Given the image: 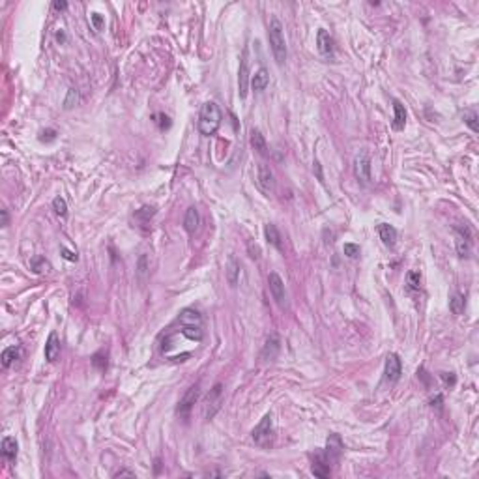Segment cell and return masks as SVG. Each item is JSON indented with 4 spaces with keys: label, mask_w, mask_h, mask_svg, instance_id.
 <instances>
[{
    "label": "cell",
    "mask_w": 479,
    "mask_h": 479,
    "mask_svg": "<svg viewBox=\"0 0 479 479\" xmlns=\"http://www.w3.org/2000/svg\"><path fill=\"white\" fill-rule=\"evenodd\" d=\"M264 236H266V242L270 243V245H273L275 249H283V243H281V234H279L277 227L273 225V223H268V225H264Z\"/></svg>",
    "instance_id": "cell-19"
},
{
    "label": "cell",
    "mask_w": 479,
    "mask_h": 479,
    "mask_svg": "<svg viewBox=\"0 0 479 479\" xmlns=\"http://www.w3.org/2000/svg\"><path fill=\"white\" fill-rule=\"evenodd\" d=\"M343 251H345V255H347L348 259H356L359 255V245H356V243H345Z\"/></svg>",
    "instance_id": "cell-34"
},
{
    "label": "cell",
    "mask_w": 479,
    "mask_h": 479,
    "mask_svg": "<svg viewBox=\"0 0 479 479\" xmlns=\"http://www.w3.org/2000/svg\"><path fill=\"white\" fill-rule=\"evenodd\" d=\"M154 214H156V210L152 208V206H145V208H140L135 212V219L139 221L140 225H148L150 219L154 217Z\"/></svg>",
    "instance_id": "cell-26"
},
{
    "label": "cell",
    "mask_w": 479,
    "mask_h": 479,
    "mask_svg": "<svg viewBox=\"0 0 479 479\" xmlns=\"http://www.w3.org/2000/svg\"><path fill=\"white\" fill-rule=\"evenodd\" d=\"M442 378H444V382H445V384H449V386H453V384H455V376H453V375L447 376V373H444V375H442Z\"/></svg>",
    "instance_id": "cell-41"
},
{
    "label": "cell",
    "mask_w": 479,
    "mask_h": 479,
    "mask_svg": "<svg viewBox=\"0 0 479 479\" xmlns=\"http://www.w3.org/2000/svg\"><path fill=\"white\" fill-rule=\"evenodd\" d=\"M19 358V348L17 347H8L4 352H2V356H0V359H2V367H10V365L15 361V359Z\"/></svg>",
    "instance_id": "cell-25"
},
{
    "label": "cell",
    "mask_w": 479,
    "mask_h": 479,
    "mask_svg": "<svg viewBox=\"0 0 479 479\" xmlns=\"http://www.w3.org/2000/svg\"><path fill=\"white\" fill-rule=\"evenodd\" d=\"M279 350H281V339H279L277 333H271L268 339H266L264 347H262V352H260V359L262 361H273L277 358Z\"/></svg>",
    "instance_id": "cell-12"
},
{
    "label": "cell",
    "mask_w": 479,
    "mask_h": 479,
    "mask_svg": "<svg viewBox=\"0 0 479 479\" xmlns=\"http://www.w3.org/2000/svg\"><path fill=\"white\" fill-rule=\"evenodd\" d=\"M268 287H270L271 298L275 300V303L279 307H285V303H287V289H285V281L281 279V275L275 273V271H271L270 275H268Z\"/></svg>",
    "instance_id": "cell-8"
},
{
    "label": "cell",
    "mask_w": 479,
    "mask_h": 479,
    "mask_svg": "<svg viewBox=\"0 0 479 479\" xmlns=\"http://www.w3.org/2000/svg\"><path fill=\"white\" fill-rule=\"evenodd\" d=\"M247 249H249V257H251V259L257 260L260 257V249H259V245H257V243L249 242L247 243Z\"/></svg>",
    "instance_id": "cell-36"
},
{
    "label": "cell",
    "mask_w": 479,
    "mask_h": 479,
    "mask_svg": "<svg viewBox=\"0 0 479 479\" xmlns=\"http://www.w3.org/2000/svg\"><path fill=\"white\" fill-rule=\"evenodd\" d=\"M257 184L264 193H273L275 189V178H273V173L271 168L266 165V163H260L259 165V174H257Z\"/></svg>",
    "instance_id": "cell-11"
},
{
    "label": "cell",
    "mask_w": 479,
    "mask_h": 479,
    "mask_svg": "<svg viewBox=\"0 0 479 479\" xmlns=\"http://www.w3.org/2000/svg\"><path fill=\"white\" fill-rule=\"evenodd\" d=\"M199 223H201L199 210H196L195 206H189L187 212H185V217H184V229L189 232V234H193V232L199 229Z\"/></svg>",
    "instance_id": "cell-18"
},
{
    "label": "cell",
    "mask_w": 479,
    "mask_h": 479,
    "mask_svg": "<svg viewBox=\"0 0 479 479\" xmlns=\"http://www.w3.org/2000/svg\"><path fill=\"white\" fill-rule=\"evenodd\" d=\"M393 112H395V116H393V127L395 129H403L404 124H406V109H404V105L401 103V101H393Z\"/></svg>",
    "instance_id": "cell-22"
},
{
    "label": "cell",
    "mask_w": 479,
    "mask_h": 479,
    "mask_svg": "<svg viewBox=\"0 0 479 479\" xmlns=\"http://www.w3.org/2000/svg\"><path fill=\"white\" fill-rule=\"evenodd\" d=\"M60 253H62L64 259L70 260V262H77V259H79V257H77V253H73V251H70V249H66V247L60 249Z\"/></svg>",
    "instance_id": "cell-37"
},
{
    "label": "cell",
    "mask_w": 479,
    "mask_h": 479,
    "mask_svg": "<svg viewBox=\"0 0 479 479\" xmlns=\"http://www.w3.org/2000/svg\"><path fill=\"white\" fill-rule=\"evenodd\" d=\"M449 309L453 315H461V313L464 311V296L453 294V298L449 300Z\"/></svg>",
    "instance_id": "cell-29"
},
{
    "label": "cell",
    "mask_w": 479,
    "mask_h": 479,
    "mask_svg": "<svg viewBox=\"0 0 479 479\" xmlns=\"http://www.w3.org/2000/svg\"><path fill=\"white\" fill-rule=\"evenodd\" d=\"M77 103H79V92H77V88H70L68 96L64 99V109H73Z\"/></svg>",
    "instance_id": "cell-32"
},
{
    "label": "cell",
    "mask_w": 479,
    "mask_h": 479,
    "mask_svg": "<svg viewBox=\"0 0 479 479\" xmlns=\"http://www.w3.org/2000/svg\"><path fill=\"white\" fill-rule=\"evenodd\" d=\"M406 285L410 290H419L421 289V273L417 270H410L406 273Z\"/></svg>",
    "instance_id": "cell-27"
},
{
    "label": "cell",
    "mask_w": 479,
    "mask_h": 479,
    "mask_svg": "<svg viewBox=\"0 0 479 479\" xmlns=\"http://www.w3.org/2000/svg\"><path fill=\"white\" fill-rule=\"evenodd\" d=\"M317 47H318V52H320L322 57H326V58H331V57H333V52H335V41H333V38L329 36L328 30H324V29L318 30V34H317Z\"/></svg>",
    "instance_id": "cell-13"
},
{
    "label": "cell",
    "mask_w": 479,
    "mask_h": 479,
    "mask_svg": "<svg viewBox=\"0 0 479 479\" xmlns=\"http://www.w3.org/2000/svg\"><path fill=\"white\" fill-rule=\"evenodd\" d=\"M251 436H253L255 444L260 445V447H268L271 444V440H273V419H271V414H266L260 419L259 425L253 429Z\"/></svg>",
    "instance_id": "cell-4"
},
{
    "label": "cell",
    "mask_w": 479,
    "mask_h": 479,
    "mask_svg": "<svg viewBox=\"0 0 479 479\" xmlns=\"http://www.w3.org/2000/svg\"><path fill=\"white\" fill-rule=\"evenodd\" d=\"M225 387H223V384H215L212 389H210V393L206 395V419H214L215 414L221 410V406H223V399H225Z\"/></svg>",
    "instance_id": "cell-5"
},
{
    "label": "cell",
    "mask_w": 479,
    "mask_h": 479,
    "mask_svg": "<svg viewBox=\"0 0 479 479\" xmlns=\"http://www.w3.org/2000/svg\"><path fill=\"white\" fill-rule=\"evenodd\" d=\"M268 38H270V47L273 52V58L279 66H283L287 62L289 51H287V40H285L283 32V23L279 21L275 15L270 17V24H268Z\"/></svg>",
    "instance_id": "cell-2"
},
{
    "label": "cell",
    "mask_w": 479,
    "mask_h": 479,
    "mask_svg": "<svg viewBox=\"0 0 479 479\" xmlns=\"http://www.w3.org/2000/svg\"><path fill=\"white\" fill-rule=\"evenodd\" d=\"M315 168H317V174H318V180L320 182H324V176H322V171H320V163L315 161Z\"/></svg>",
    "instance_id": "cell-42"
},
{
    "label": "cell",
    "mask_w": 479,
    "mask_h": 479,
    "mask_svg": "<svg viewBox=\"0 0 479 479\" xmlns=\"http://www.w3.org/2000/svg\"><path fill=\"white\" fill-rule=\"evenodd\" d=\"M354 174H356L358 182H361L363 185L373 180V176H371V156L367 150H361L358 156L354 157Z\"/></svg>",
    "instance_id": "cell-6"
},
{
    "label": "cell",
    "mask_w": 479,
    "mask_h": 479,
    "mask_svg": "<svg viewBox=\"0 0 479 479\" xmlns=\"http://www.w3.org/2000/svg\"><path fill=\"white\" fill-rule=\"evenodd\" d=\"M464 124H466L470 129H472L473 133L479 131V126H477V112L475 110H464Z\"/></svg>",
    "instance_id": "cell-30"
},
{
    "label": "cell",
    "mask_w": 479,
    "mask_h": 479,
    "mask_svg": "<svg viewBox=\"0 0 479 479\" xmlns=\"http://www.w3.org/2000/svg\"><path fill=\"white\" fill-rule=\"evenodd\" d=\"M2 227H8V210H2Z\"/></svg>",
    "instance_id": "cell-43"
},
{
    "label": "cell",
    "mask_w": 479,
    "mask_h": 479,
    "mask_svg": "<svg viewBox=\"0 0 479 479\" xmlns=\"http://www.w3.org/2000/svg\"><path fill=\"white\" fill-rule=\"evenodd\" d=\"M43 354H45V359L49 363H54L58 359V356H60V339H58L57 331H51V333H49V339H47V343H45Z\"/></svg>",
    "instance_id": "cell-16"
},
{
    "label": "cell",
    "mask_w": 479,
    "mask_h": 479,
    "mask_svg": "<svg viewBox=\"0 0 479 479\" xmlns=\"http://www.w3.org/2000/svg\"><path fill=\"white\" fill-rule=\"evenodd\" d=\"M221 109L217 107V103L214 101H206V103L201 107V115H199V131L204 137H210L214 135L221 126Z\"/></svg>",
    "instance_id": "cell-3"
},
{
    "label": "cell",
    "mask_w": 479,
    "mask_h": 479,
    "mask_svg": "<svg viewBox=\"0 0 479 479\" xmlns=\"http://www.w3.org/2000/svg\"><path fill=\"white\" fill-rule=\"evenodd\" d=\"M268 84H270V75H268V71H266L264 68H260V70L251 77V87H253V90H257V92H262V90H266Z\"/></svg>",
    "instance_id": "cell-21"
},
{
    "label": "cell",
    "mask_w": 479,
    "mask_h": 479,
    "mask_svg": "<svg viewBox=\"0 0 479 479\" xmlns=\"http://www.w3.org/2000/svg\"><path fill=\"white\" fill-rule=\"evenodd\" d=\"M225 275L231 287H236V285L240 283V277H242V264H240V260H238L234 255H229V259H227Z\"/></svg>",
    "instance_id": "cell-14"
},
{
    "label": "cell",
    "mask_w": 479,
    "mask_h": 479,
    "mask_svg": "<svg viewBox=\"0 0 479 479\" xmlns=\"http://www.w3.org/2000/svg\"><path fill=\"white\" fill-rule=\"evenodd\" d=\"M249 49L245 47L240 58V71H238V94L240 98H247V88H249Z\"/></svg>",
    "instance_id": "cell-7"
},
{
    "label": "cell",
    "mask_w": 479,
    "mask_h": 479,
    "mask_svg": "<svg viewBox=\"0 0 479 479\" xmlns=\"http://www.w3.org/2000/svg\"><path fill=\"white\" fill-rule=\"evenodd\" d=\"M41 135H47L45 139H41V140H47V143H49V140H54V139H57V131H54V129H47V131H41Z\"/></svg>",
    "instance_id": "cell-38"
},
{
    "label": "cell",
    "mask_w": 479,
    "mask_h": 479,
    "mask_svg": "<svg viewBox=\"0 0 479 479\" xmlns=\"http://www.w3.org/2000/svg\"><path fill=\"white\" fill-rule=\"evenodd\" d=\"M32 270H34L36 273H47V271L51 270V266H49V262H47L43 257H36V259L32 260Z\"/></svg>",
    "instance_id": "cell-33"
},
{
    "label": "cell",
    "mask_w": 479,
    "mask_h": 479,
    "mask_svg": "<svg viewBox=\"0 0 479 479\" xmlns=\"http://www.w3.org/2000/svg\"><path fill=\"white\" fill-rule=\"evenodd\" d=\"M384 375H386V382H389V384H397V382L401 380L403 363H401V358H399L397 354H387Z\"/></svg>",
    "instance_id": "cell-10"
},
{
    "label": "cell",
    "mask_w": 479,
    "mask_h": 479,
    "mask_svg": "<svg viewBox=\"0 0 479 479\" xmlns=\"http://www.w3.org/2000/svg\"><path fill=\"white\" fill-rule=\"evenodd\" d=\"M204 339V329H202L201 313L195 309H184L180 313L176 322L167 329V333L161 337V354L174 361L176 348L180 347L182 341H187L191 345H199Z\"/></svg>",
    "instance_id": "cell-1"
},
{
    "label": "cell",
    "mask_w": 479,
    "mask_h": 479,
    "mask_svg": "<svg viewBox=\"0 0 479 479\" xmlns=\"http://www.w3.org/2000/svg\"><path fill=\"white\" fill-rule=\"evenodd\" d=\"M329 464H331V459H329L326 453H318V455L315 457V461H313L311 470L317 477H329V475H331Z\"/></svg>",
    "instance_id": "cell-15"
},
{
    "label": "cell",
    "mask_w": 479,
    "mask_h": 479,
    "mask_svg": "<svg viewBox=\"0 0 479 479\" xmlns=\"http://www.w3.org/2000/svg\"><path fill=\"white\" fill-rule=\"evenodd\" d=\"M122 475H129V477H135V472L131 470H120V472L115 473V477H122Z\"/></svg>",
    "instance_id": "cell-40"
},
{
    "label": "cell",
    "mask_w": 479,
    "mask_h": 479,
    "mask_svg": "<svg viewBox=\"0 0 479 479\" xmlns=\"http://www.w3.org/2000/svg\"><path fill=\"white\" fill-rule=\"evenodd\" d=\"M341 451H343V442H341V438L337 434H329L326 455H328L329 459H337V457L341 455Z\"/></svg>",
    "instance_id": "cell-23"
},
{
    "label": "cell",
    "mask_w": 479,
    "mask_h": 479,
    "mask_svg": "<svg viewBox=\"0 0 479 479\" xmlns=\"http://www.w3.org/2000/svg\"><path fill=\"white\" fill-rule=\"evenodd\" d=\"M199 397H201V387H199V384H196V386H191L189 389H187V393L182 397V401L178 403L176 414H178L180 417H187L189 416L191 408H193L195 403L199 401Z\"/></svg>",
    "instance_id": "cell-9"
},
{
    "label": "cell",
    "mask_w": 479,
    "mask_h": 479,
    "mask_svg": "<svg viewBox=\"0 0 479 479\" xmlns=\"http://www.w3.org/2000/svg\"><path fill=\"white\" fill-rule=\"evenodd\" d=\"M90 21H92V24H94V30H101V29H103V24H105L103 15H99V13H92V15H90Z\"/></svg>",
    "instance_id": "cell-35"
},
{
    "label": "cell",
    "mask_w": 479,
    "mask_h": 479,
    "mask_svg": "<svg viewBox=\"0 0 479 479\" xmlns=\"http://www.w3.org/2000/svg\"><path fill=\"white\" fill-rule=\"evenodd\" d=\"M17 440L13 438V436H6V438L2 440V455H4V459H8V461H15V457H17Z\"/></svg>",
    "instance_id": "cell-20"
},
{
    "label": "cell",
    "mask_w": 479,
    "mask_h": 479,
    "mask_svg": "<svg viewBox=\"0 0 479 479\" xmlns=\"http://www.w3.org/2000/svg\"><path fill=\"white\" fill-rule=\"evenodd\" d=\"M52 8H54V10H58V12H62V10H66V8H68V2H58V0H57V2H52Z\"/></svg>",
    "instance_id": "cell-39"
},
{
    "label": "cell",
    "mask_w": 479,
    "mask_h": 479,
    "mask_svg": "<svg viewBox=\"0 0 479 479\" xmlns=\"http://www.w3.org/2000/svg\"><path fill=\"white\" fill-rule=\"evenodd\" d=\"M251 146H253V148L259 152V154H262V156H266V154H268V145H266V139H264V135H262L259 129H253V131H251Z\"/></svg>",
    "instance_id": "cell-24"
},
{
    "label": "cell",
    "mask_w": 479,
    "mask_h": 479,
    "mask_svg": "<svg viewBox=\"0 0 479 479\" xmlns=\"http://www.w3.org/2000/svg\"><path fill=\"white\" fill-rule=\"evenodd\" d=\"M52 210L64 217V215L68 214V202H66V199L64 196H54L52 199Z\"/></svg>",
    "instance_id": "cell-31"
},
{
    "label": "cell",
    "mask_w": 479,
    "mask_h": 479,
    "mask_svg": "<svg viewBox=\"0 0 479 479\" xmlns=\"http://www.w3.org/2000/svg\"><path fill=\"white\" fill-rule=\"evenodd\" d=\"M376 231H378V236H380V240L384 242V245H387V247H393V245H395V242H397V231H395L391 225L382 223V225L376 227Z\"/></svg>",
    "instance_id": "cell-17"
},
{
    "label": "cell",
    "mask_w": 479,
    "mask_h": 479,
    "mask_svg": "<svg viewBox=\"0 0 479 479\" xmlns=\"http://www.w3.org/2000/svg\"><path fill=\"white\" fill-rule=\"evenodd\" d=\"M148 271H150V257L145 253L140 255L139 262H137V273H139L140 279H145L148 275Z\"/></svg>",
    "instance_id": "cell-28"
}]
</instances>
